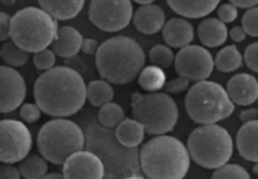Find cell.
I'll return each mask as SVG.
<instances>
[{
  "label": "cell",
  "mask_w": 258,
  "mask_h": 179,
  "mask_svg": "<svg viewBox=\"0 0 258 179\" xmlns=\"http://www.w3.org/2000/svg\"><path fill=\"white\" fill-rule=\"evenodd\" d=\"M33 96L43 114L52 118H69L85 105L86 84L75 69L68 66L53 67L36 79Z\"/></svg>",
  "instance_id": "obj_1"
},
{
  "label": "cell",
  "mask_w": 258,
  "mask_h": 179,
  "mask_svg": "<svg viewBox=\"0 0 258 179\" xmlns=\"http://www.w3.org/2000/svg\"><path fill=\"white\" fill-rule=\"evenodd\" d=\"M229 3L240 9H249L258 6V0H229Z\"/></svg>",
  "instance_id": "obj_43"
},
{
  "label": "cell",
  "mask_w": 258,
  "mask_h": 179,
  "mask_svg": "<svg viewBox=\"0 0 258 179\" xmlns=\"http://www.w3.org/2000/svg\"><path fill=\"white\" fill-rule=\"evenodd\" d=\"M243 61H244L245 66H247L250 71L257 72L258 73V42L250 43L249 46L245 48Z\"/></svg>",
  "instance_id": "obj_34"
},
{
  "label": "cell",
  "mask_w": 258,
  "mask_h": 179,
  "mask_svg": "<svg viewBox=\"0 0 258 179\" xmlns=\"http://www.w3.org/2000/svg\"><path fill=\"white\" fill-rule=\"evenodd\" d=\"M133 119L140 121L150 135H163L173 130L178 119L175 100L166 93H148L132 106Z\"/></svg>",
  "instance_id": "obj_8"
},
{
  "label": "cell",
  "mask_w": 258,
  "mask_h": 179,
  "mask_svg": "<svg viewBox=\"0 0 258 179\" xmlns=\"http://www.w3.org/2000/svg\"><path fill=\"white\" fill-rule=\"evenodd\" d=\"M242 28L247 36L258 38V7H253L245 11L242 17Z\"/></svg>",
  "instance_id": "obj_32"
},
{
  "label": "cell",
  "mask_w": 258,
  "mask_h": 179,
  "mask_svg": "<svg viewBox=\"0 0 258 179\" xmlns=\"http://www.w3.org/2000/svg\"><path fill=\"white\" fill-rule=\"evenodd\" d=\"M175 69L178 76L185 77L190 82L208 79L214 69V58L207 48L188 44L178 51L175 56Z\"/></svg>",
  "instance_id": "obj_11"
},
{
  "label": "cell",
  "mask_w": 258,
  "mask_h": 179,
  "mask_svg": "<svg viewBox=\"0 0 258 179\" xmlns=\"http://www.w3.org/2000/svg\"><path fill=\"white\" fill-rule=\"evenodd\" d=\"M41 115L42 110L39 109V106L37 104H22L21 109H19V116H21V119L24 123H36V121H38L41 119Z\"/></svg>",
  "instance_id": "obj_33"
},
{
  "label": "cell",
  "mask_w": 258,
  "mask_h": 179,
  "mask_svg": "<svg viewBox=\"0 0 258 179\" xmlns=\"http://www.w3.org/2000/svg\"><path fill=\"white\" fill-rule=\"evenodd\" d=\"M99 123L105 128H116L124 119V110L115 103H108L100 108L98 113Z\"/></svg>",
  "instance_id": "obj_28"
},
{
  "label": "cell",
  "mask_w": 258,
  "mask_h": 179,
  "mask_svg": "<svg viewBox=\"0 0 258 179\" xmlns=\"http://www.w3.org/2000/svg\"><path fill=\"white\" fill-rule=\"evenodd\" d=\"M133 4L131 0H91L89 19L103 32L115 33L129 26L133 18Z\"/></svg>",
  "instance_id": "obj_9"
},
{
  "label": "cell",
  "mask_w": 258,
  "mask_h": 179,
  "mask_svg": "<svg viewBox=\"0 0 258 179\" xmlns=\"http://www.w3.org/2000/svg\"><path fill=\"white\" fill-rule=\"evenodd\" d=\"M253 173L258 176V163H254V165H253Z\"/></svg>",
  "instance_id": "obj_48"
},
{
  "label": "cell",
  "mask_w": 258,
  "mask_h": 179,
  "mask_svg": "<svg viewBox=\"0 0 258 179\" xmlns=\"http://www.w3.org/2000/svg\"><path fill=\"white\" fill-rule=\"evenodd\" d=\"M2 2V4H3L4 7H12L16 4L17 0H0Z\"/></svg>",
  "instance_id": "obj_46"
},
{
  "label": "cell",
  "mask_w": 258,
  "mask_h": 179,
  "mask_svg": "<svg viewBox=\"0 0 258 179\" xmlns=\"http://www.w3.org/2000/svg\"><path fill=\"white\" fill-rule=\"evenodd\" d=\"M64 59H66V61H64V64H66L68 67L75 69V71H78L80 74L85 72V64H84L83 59H81L78 54H76V56H73V57H69V58H64Z\"/></svg>",
  "instance_id": "obj_39"
},
{
  "label": "cell",
  "mask_w": 258,
  "mask_h": 179,
  "mask_svg": "<svg viewBox=\"0 0 258 179\" xmlns=\"http://www.w3.org/2000/svg\"><path fill=\"white\" fill-rule=\"evenodd\" d=\"M150 61L155 66L166 69L170 68L171 64L173 63L175 56H173V52L171 51V47L157 44V46L152 47V49L150 51Z\"/></svg>",
  "instance_id": "obj_29"
},
{
  "label": "cell",
  "mask_w": 258,
  "mask_h": 179,
  "mask_svg": "<svg viewBox=\"0 0 258 179\" xmlns=\"http://www.w3.org/2000/svg\"><path fill=\"white\" fill-rule=\"evenodd\" d=\"M142 96L143 95H141L140 93H135V94H133L132 98H131V101H132V106L136 105V104H137L138 101L141 100V98H142Z\"/></svg>",
  "instance_id": "obj_45"
},
{
  "label": "cell",
  "mask_w": 258,
  "mask_h": 179,
  "mask_svg": "<svg viewBox=\"0 0 258 179\" xmlns=\"http://www.w3.org/2000/svg\"><path fill=\"white\" fill-rule=\"evenodd\" d=\"M146 56L142 47L125 36L111 37L99 44L95 66L101 78L114 84L135 81L145 67Z\"/></svg>",
  "instance_id": "obj_2"
},
{
  "label": "cell",
  "mask_w": 258,
  "mask_h": 179,
  "mask_svg": "<svg viewBox=\"0 0 258 179\" xmlns=\"http://www.w3.org/2000/svg\"><path fill=\"white\" fill-rule=\"evenodd\" d=\"M27 86L23 76L9 66H0V114L13 113L23 104Z\"/></svg>",
  "instance_id": "obj_12"
},
{
  "label": "cell",
  "mask_w": 258,
  "mask_h": 179,
  "mask_svg": "<svg viewBox=\"0 0 258 179\" xmlns=\"http://www.w3.org/2000/svg\"><path fill=\"white\" fill-rule=\"evenodd\" d=\"M33 63L38 71H48L54 67L56 54L51 48L42 49V51L33 53Z\"/></svg>",
  "instance_id": "obj_31"
},
{
  "label": "cell",
  "mask_w": 258,
  "mask_h": 179,
  "mask_svg": "<svg viewBox=\"0 0 258 179\" xmlns=\"http://www.w3.org/2000/svg\"><path fill=\"white\" fill-rule=\"evenodd\" d=\"M229 32L220 19L205 18L198 26V37L208 48H217L225 43Z\"/></svg>",
  "instance_id": "obj_20"
},
{
  "label": "cell",
  "mask_w": 258,
  "mask_h": 179,
  "mask_svg": "<svg viewBox=\"0 0 258 179\" xmlns=\"http://www.w3.org/2000/svg\"><path fill=\"white\" fill-rule=\"evenodd\" d=\"M99 48V43L94 38H84L83 44H81V51L85 54H95Z\"/></svg>",
  "instance_id": "obj_40"
},
{
  "label": "cell",
  "mask_w": 258,
  "mask_h": 179,
  "mask_svg": "<svg viewBox=\"0 0 258 179\" xmlns=\"http://www.w3.org/2000/svg\"><path fill=\"white\" fill-rule=\"evenodd\" d=\"M56 19L41 8L27 7L12 17L11 41L28 53L46 49L56 38Z\"/></svg>",
  "instance_id": "obj_4"
},
{
  "label": "cell",
  "mask_w": 258,
  "mask_h": 179,
  "mask_svg": "<svg viewBox=\"0 0 258 179\" xmlns=\"http://www.w3.org/2000/svg\"><path fill=\"white\" fill-rule=\"evenodd\" d=\"M62 166L66 179H101L104 176L103 161L91 151L79 150L71 154Z\"/></svg>",
  "instance_id": "obj_13"
},
{
  "label": "cell",
  "mask_w": 258,
  "mask_h": 179,
  "mask_svg": "<svg viewBox=\"0 0 258 179\" xmlns=\"http://www.w3.org/2000/svg\"><path fill=\"white\" fill-rule=\"evenodd\" d=\"M133 2L141 4V6H146V4H152L153 2H156V0H133Z\"/></svg>",
  "instance_id": "obj_47"
},
{
  "label": "cell",
  "mask_w": 258,
  "mask_h": 179,
  "mask_svg": "<svg viewBox=\"0 0 258 179\" xmlns=\"http://www.w3.org/2000/svg\"><path fill=\"white\" fill-rule=\"evenodd\" d=\"M21 171L14 163H2L0 164V179H19Z\"/></svg>",
  "instance_id": "obj_38"
},
{
  "label": "cell",
  "mask_w": 258,
  "mask_h": 179,
  "mask_svg": "<svg viewBox=\"0 0 258 179\" xmlns=\"http://www.w3.org/2000/svg\"><path fill=\"white\" fill-rule=\"evenodd\" d=\"M145 128L136 119L124 118L116 125L115 138L125 148H136L145 139Z\"/></svg>",
  "instance_id": "obj_22"
},
{
  "label": "cell",
  "mask_w": 258,
  "mask_h": 179,
  "mask_svg": "<svg viewBox=\"0 0 258 179\" xmlns=\"http://www.w3.org/2000/svg\"><path fill=\"white\" fill-rule=\"evenodd\" d=\"M235 105L222 84L213 81L195 82L187 89L185 109L194 123L217 124L234 113Z\"/></svg>",
  "instance_id": "obj_5"
},
{
  "label": "cell",
  "mask_w": 258,
  "mask_h": 179,
  "mask_svg": "<svg viewBox=\"0 0 258 179\" xmlns=\"http://www.w3.org/2000/svg\"><path fill=\"white\" fill-rule=\"evenodd\" d=\"M235 145L243 159L258 163V119L240 126L237 133Z\"/></svg>",
  "instance_id": "obj_18"
},
{
  "label": "cell",
  "mask_w": 258,
  "mask_h": 179,
  "mask_svg": "<svg viewBox=\"0 0 258 179\" xmlns=\"http://www.w3.org/2000/svg\"><path fill=\"white\" fill-rule=\"evenodd\" d=\"M225 89L234 105L249 106L258 100V81L248 73L233 76Z\"/></svg>",
  "instance_id": "obj_14"
},
{
  "label": "cell",
  "mask_w": 258,
  "mask_h": 179,
  "mask_svg": "<svg viewBox=\"0 0 258 179\" xmlns=\"http://www.w3.org/2000/svg\"><path fill=\"white\" fill-rule=\"evenodd\" d=\"M243 66V56L235 46H227L220 49L214 58V67L220 72L229 73Z\"/></svg>",
  "instance_id": "obj_24"
},
{
  "label": "cell",
  "mask_w": 258,
  "mask_h": 179,
  "mask_svg": "<svg viewBox=\"0 0 258 179\" xmlns=\"http://www.w3.org/2000/svg\"><path fill=\"white\" fill-rule=\"evenodd\" d=\"M85 145V136L78 124L64 118L49 120L39 129L37 148L47 161L62 165L64 160Z\"/></svg>",
  "instance_id": "obj_7"
},
{
  "label": "cell",
  "mask_w": 258,
  "mask_h": 179,
  "mask_svg": "<svg viewBox=\"0 0 258 179\" xmlns=\"http://www.w3.org/2000/svg\"><path fill=\"white\" fill-rule=\"evenodd\" d=\"M162 36L168 47L181 49L192 42L195 31L187 19L180 17L166 22L162 28Z\"/></svg>",
  "instance_id": "obj_16"
},
{
  "label": "cell",
  "mask_w": 258,
  "mask_h": 179,
  "mask_svg": "<svg viewBox=\"0 0 258 179\" xmlns=\"http://www.w3.org/2000/svg\"><path fill=\"white\" fill-rule=\"evenodd\" d=\"M114 99V88L106 79H93L86 86V100L94 108H101Z\"/></svg>",
  "instance_id": "obj_23"
},
{
  "label": "cell",
  "mask_w": 258,
  "mask_h": 179,
  "mask_svg": "<svg viewBox=\"0 0 258 179\" xmlns=\"http://www.w3.org/2000/svg\"><path fill=\"white\" fill-rule=\"evenodd\" d=\"M190 159L205 169H217L233 156V140L227 129L217 124H203L187 138Z\"/></svg>",
  "instance_id": "obj_6"
},
{
  "label": "cell",
  "mask_w": 258,
  "mask_h": 179,
  "mask_svg": "<svg viewBox=\"0 0 258 179\" xmlns=\"http://www.w3.org/2000/svg\"><path fill=\"white\" fill-rule=\"evenodd\" d=\"M218 17L223 23H233L238 17V8L230 3L222 4L218 8Z\"/></svg>",
  "instance_id": "obj_36"
},
{
  "label": "cell",
  "mask_w": 258,
  "mask_h": 179,
  "mask_svg": "<svg viewBox=\"0 0 258 179\" xmlns=\"http://www.w3.org/2000/svg\"><path fill=\"white\" fill-rule=\"evenodd\" d=\"M0 58L3 59L9 67H22L28 62L29 53L21 47L17 46L13 41L4 42L0 48Z\"/></svg>",
  "instance_id": "obj_27"
},
{
  "label": "cell",
  "mask_w": 258,
  "mask_h": 179,
  "mask_svg": "<svg viewBox=\"0 0 258 179\" xmlns=\"http://www.w3.org/2000/svg\"><path fill=\"white\" fill-rule=\"evenodd\" d=\"M166 83V73L162 68L151 64L143 67L138 74V84L148 93H158Z\"/></svg>",
  "instance_id": "obj_26"
},
{
  "label": "cell",
  "mask_w": 258,
  "mask_h": 179,
  "mask_svg": "<svg viewBox=\"0 0 258 179\" xmlns=\"http://www.w3.org/2000/svg\"><path fill=\"white\" fill-rule=\"evenodd\" d=\"M255 119H258V109L250 108V109H245V110L240 111L239 120L242 121L243 124L248 123V121L255 120Z\"/></svg>",
  "instance_id": "obj_42"
},
{
  "label": "cell",
  "mask_w": 258,
  "mask_h": 179,
  "mask_svg": "<svg viewBox=\"0 0 258 179\" xmlns=\"http://www.w3.org/2000/svg\"><path fill=\"white\" fill-rule=\"evenodd\" d=\"M229 37H230V39H232V41L239 43V42L245 41V38H247V33H245L244 29H243L240 26H235V27H233L232 29H230Z\"/></svg>",
  "instance_id": "obj_41"
},
{
  "label": "cell",
  "mask_w": 258,
  "mask_h": 179,
  "mask_svg": "<svg viewBox=\"0 0 258 179\" xmlns=\"http://www.w3.org/2000/svg\"><path fill=\"white\" fill-rule=\"evenodd\" d=\"M212 176L214 179H248L249 174L238 164L225 163L219 168L214 169Z\"/></svg>",
  "instance_id": "obj_30"
},
{
  "label": "cell",
  "mask_w": 258,
  "mask_h": 179,
  "mask_svg": "<svg viewBox=\"0 0 258 179\" xmlns=\"http://www.w3.org/2000/svg\"><path fill=\"white\" fill-rule=\"evenodd\" d=\"M11 22L9 14L0 12V42H7L11 39Z\"/></svg>",
  "instance_id": "obj_37"
},
{
  "label": "cell",
  "mask_w": 258,
  "mask_h": 179,
  "mask_svg": "<svg viewBox=\"0 0 258 179\" xmlns=\"http://www.w3.org/2000/svg\"><path fill=\"white\" fill-rule=\"evenodd\" d=\"M141 169L151 179H181L190 169V154L175 136L156 135L140 153Z\"/></svg>",
  "instance_id": "obj_3"
},
{
  "label": "cell",
  "mask_w": 258,
  "mask_h": 179,
  "mask_svg": "<svg viewBox=\"0 0 258 179\" xmlns=\"http://www.w3.org/2000/svg\"><path fill=\"white\" fill-rule=\"evenodd\" d=\"M84 37L76 28L70 26L59 27L56 38L51 43V49L61 58L76 56L81 51Z\"/></svg>",
  "instance_id": "obj_17"
},
{
  "label": "cell",
  "mask_w": 258,
  "mask_h": 179,
  "mask_svg": "<svg viewBox=\"0 0 258 179\" xmlns=\"http://www.w3.org/2000/svg\"><path fill=\"white\" fill-rule=\"evenodd\" d=\"M33 144L29 129L14 119L0 120V161L19 163L29 154Z\"/></svg>",
  "instance_id": "obj_10"
},
{
  "label": "cell",
  "mask_w": 258,
  "mask_h": 179,
  "mask_svg": "<svg viewBox=\"0 0 258 179\" xmlns=\"http://www.w3.org/2000/svg\"><path fill=\"white\" fill-rule=\"evenodd\" d=\"M38 4L56 21H70L80 14L85 0H38Z\"/></svg>",
  "instance_id": "obj_21"
},
{
  "label": "cell",
  "mask_w": 258,
  "mask_h": 179,
  "mask_svg": "<svg viewBox=\"0 0 258 179\" xmlns=\"http://www.w3.org/2000/svg\"><path fill=\"white\" fill-rule=\"evenodd\" d=\"M171 9L182 18L200 19L209 16L219 6L220 0H166Z\"/></svg>",
  "instance_id": "obj_19"
},
{
  "label": "cell",
  "mask_w": 258,
  "mask_h": 179,
  "mask_svg": "<svg viewBox=\"0 0 258 179\" xmlns=\"http://www.w3.org/2000/svg\"><path fill=\"white\" fill-rule=\"evenodd\" d=\"M18 168L23 178L38 179L44 178L48 171V163L41 154H28L26 158L19 161Z\"/></svg>",
  "instance_id": "obj_25"
},
{
  "label": "cell",
  "mask_w": 258,
  "mask_h": 179,
  "mask_svg": "<svg viewBox=\"0 0 258 179\" xmlns=\"http://www.w3.org/2000/svg\"><path fill=\"white\" fill-rule=\"evenodd\" d=\"M44 178L46 179H58V178H64V175H63V173H58V171H57V173H48V174H46V175H44Z\"/></svg>",
  "instance_id": "obj_44"
},
{
  "label": "cell",
  "mask_w": 258,
  "mask_h": 179,
  "mask_svg": "<svg viewBox=\"0 0 258 179\" xmlns=\"http://www.w3.org/2000/svg\"><path fill=\"white\" fill-rule=\"evenodd\" d=\"M190 87V81L185 77L178 76L177 78H172L171 81H166L163 89L166 94H181L183 91H187Z\"/></svg>",
  "instance_id": "obj_35"
},
{
  "label": "cell",
  "mask_w": 258,
  "mask_h": 179,
  "mask_svg": "<svg viewBox=\"0 0 258 179\" xmlns=\"http://www.w3.org/2000/svg\"><path fill=\"white\" fill-rule=\"evenodd\" d=\"M132 21L138 32L152 36L162 31L166 23V14L161 7L153 3L146 4V6H141L133 13Z\"/></svg>",
  "instance_id": "obj_15"
}]
</instances>
